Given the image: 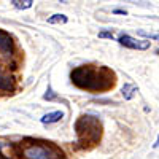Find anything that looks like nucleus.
Returning a JSON list of instances; mask_svg holds the SVG:
<instances>
[{
	"label": "nucleus",
	"instance_id": "f257e3e1",
	"mask_svg": "<svg viewBox=\"0 0 159 159\" xmlns=\"http://www.w3.org/2000/svg\"><path fill=\"white\" fill-rule=\"evenodd\" d=\"M72 81L81 89L88 91H102L113 86V73L103 67H92V65H81L72 72Z\"/></svg>",
	"mask_w": 159,
	"mask_h": 159
},
{
	"label": "nucleus",
	"instance_id": "f03ea898",
	"mask_svg": "<svg viewBox=\"0 0 159 159\" xmlns=\"http://www.w3.org/2000/svg\"><path fill=\"white\" fill-rule=\"evenodd\" d=\"M25 159H57V153H54L49 147L45 145H30L24 150Z\"/></svg>",
	"mask_w": 159,
	"mask_h": 159
},
{
	"label": "nucleus",
	"instance_id": "7ed1b4c3",
	"mask_svg": "<svg viewBox=\"0 0 159 159\" xmlns=\"http://www.w3.org/2000/svg\"><path fill=\"white\" fill-rule=\"evenodd\" d=\"M118 42L121 43L123 46L130 48V49L145 51V49L150 48V40H135V38H132L130 35H121V37L118 38Z\"/></svg>",
	"mask_w": 159,
	"mask_h": 159
},
{
	"label": "nucleus",
	"instance_id": "20e7f679",
	"mask_svg": "<svg viewBox=\"0 0 159 159\" xmlns=\"http://www.w3.org/2000/svg\"><path fill=\"white\" fill-rule=\"evenodd\" d=\"M0 51L3 54H11V51H13V40L10 34L5 30H0Z\"/></svg>",
	"mask_w": 159,
	"mask_h": 159
},
{
	"label": "nucleus",
	"instance_id": "39448f33",
	"mask_svg": "<svg viewBox=\"0 0 159 159\" xmlns=\"http://www.w3.org/2000/svg\"><path fill=\"white\" fill-rule=\"evenodd\" d=\"M64 118V113L62 111H52V113H48L42 118V123L43 124H52V123H57Z\"/></svg>",
	"mask_w": 159,
	"mask_h": 159
},
{
	"label": "nucleus",
	"instance_id": "423d86ee",
	"mask_svg": "<svg viewBox=\"0 0 159 159\" xmlns=\"http://www.w3.org/2000/svg\"><path fill=\"white\" fill-rule=\"evenodd\" d=\"M121 92H123V97H124L126 100H130L132 97H134V94L137 92V86H135V84H130V83H126V84L123 86Z\"/></svg>",
	"mask_w": 159,
	"mask_h": 159
},
{
	"label": "nucleus",
	"instance_id": "0eeeda50",
	"mask_svg": "<svg viewBox=\"0 0 159 159\" xmlns=\"http://www.w3.org/2000/svg\"><path fill=\"white\" fill-rule=\"evenodd\" d=\"M0 89H3V91H10L11 89V78L7 76L2 70H0Z\"/></svg>",
	"mask_w": 159,
	"mask_h": 159
},
{
	"label": "nucleus",
	"instance_id": "6e6552de",
	"mask_svg": "<svg viewBox=\"0 0 159 159\" xmlns=\"http://www.w3.org/2000/svg\"><path fill=\"white\" fill-rule=\"evenodd\" d=\"M34 5V0H13V7L18 10H29Z\"/></svg>",
	"mask_w": 159,
	"mask_h": 159
},
{
	"label": "nucleus",
	"instance_id": "1a4fd4ad",
	"mask_svg": "<svg viewBox=\"0 0 159 159\" xmlns=\"http://www.w3.org/2000/svg\"><path fill=\"white\" fill-rule=\"evenodd\" d=\"M69 21V18L65 15H61V13H57V15H52L51 18H48V24H65Z\"/></svg>",
	"mask_w": 159,
	"mask_h": 159
},
{
	"label": "nucleus",
	"instance_id": "9d476101",
	"mask_svg": "<svg viewBox=\"0 0 159 159\" xmlns=\"http://www.w3.org/2000/svg\"><path fill=\"white\" fill-rule=\"evenodd\" d=\"M139 35H140V37H145V38H151V40H159V34H154V32L139 30Z\"/></svg>",
	"mask_w": 159,
	"mask_h": 159
},
{
	"label": "nucleus",
	"instance_id": "9b49d317",
	"mask_svg": "<svg viewBox=\"0 0 159 159\" xmlns=\"http://www.w3.org/2000/svg\"><path fill=\"white\" fill-rule=\"evenodd\" d=\"M43 99L45 100H54V99H57V96L54 94V91H52L51 86H48V91H46V94L43 96Z\"/></svg>",
	"mask_w": 159,
	"mask_h": 159
},
{
	"label": "nucleus",
	"instance_id": "f8f14e48",
	"mask_svg": "<svg viewBox=\"0 0 159 159\" xmlns=\"http://www.w3.org/2000/svg\"><path fill=\"white\" fill-rule=\"evenodd\" d=\"M99 37L100 38H110V40H113V32H99Z\"/></svg>",
	"mask_w": 159,
	"mask_h": 159
},
{
	"label": "nucleus",
	"instance_id": "ddd939ff",
	"mask_svg": "<svg viewBox=\"0 0 159 159\" xmlns=\"http://www.w3.org/2000/svg\"><path fill=\"white\" fill-rule=\"evenodd\" d=\"M113 13H115V15H124V16L127 15V11H126V10H115Z\"/></svg>",
	"mask_w": 159,
	"mask_h": 159
},
{
	"label": "nucleus",
	"instance_id": "4468645a",
	"mask_svg": "<svg viewBox=\"0 0 159 159\" xmlns=\"http://www.w3.org/2000/svg\"><path fill=\"white\" fill-rule=\"evenodd\" d=\"M153 147H154V148H159V135H157V140H156V143L153 145Z\"/></svg>",
	"mask_w": 159,
	"mask_h": 159
},
{
	"label": "nucleus",
	"instance_id": "2eb2a0df",
	"mask_svg": "<svg viewBox=\"0 0 159 159\" xmlns=\"http://www.w3.org/2000/svg\"><path fill=\"white\" fill-rule=\"evenodd\" d=\"M156 52H157V54H159V49H157V51H156Z\"/></svg>",
	"mask_w": 159,
	"mask_h": 159
}]
</instances>
